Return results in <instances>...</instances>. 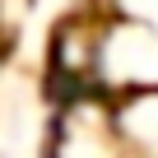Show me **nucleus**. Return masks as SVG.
Returning a JSON list of instances; mask_svg holds the SVG:
<instances>
[{"label":"nucleus","instance_id":"f257e3e1","mask_svg":"<svg viewBox=\"0 0 158 158\" xmlns=\"http://www.w3.org/2000/svg\"><path fill=\"white\" fill-rule=\"evenodd\" d=\"M51 158H126L116 107L98 98H74L51 135Z\"/></svg>","mask_w":158,"mask_h":158}]
</instances>
